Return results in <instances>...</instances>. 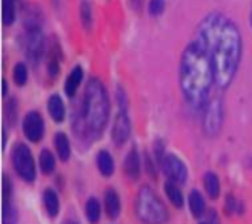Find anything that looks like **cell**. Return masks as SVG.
<instances>
[{
  "label": "cell",
  "mask_w": 252,
  "mask_h": 224,
  "mask_svg": "<svg viewBox=\"0 0 252 224\" xmlns=\"http://www.w3.org/2000/svg\"><path fill=\"white\" fill-rule=\"evenodd\" d=\"M197 42L212 60L216 83L220 88L229 86L242 58V35L234 22L219 12L209 14L200 23Z\"/></svg>",
  "instance_id": "cell-1"
},
{
  "label": "cell",
  "mask_w": 252,
  "mask_h": 224,
  "mask_svg": "<svg viewBox=\"0 0 252 224\" xmlns=\"http://www.w3.org/2000/svg\"><path fill=\"white\" fill-rule=\"evenodd\" d=\"M212 80L216 79L208 51L197 40L189 43L182 56L180 86L186 102L194 109L205 106Z\"/></svg>",
  "instance_id": "cell-2"
},
{
  "label": "cell",
  "mask_w": 252,
  "mask_h": 224,
  "mask_svg": "<svg viewBox=\"0 0 252 224\" xmlns=\"http://www.w3.org/2000/svg\"><path fill=\"white\" fill-rule=\"evenodd\" d=\"M82 117L88 134L98 137L105 131L109 118V98L103 83L98 79H91L86 84Z\"/></svg>",
  "instance_id": "cell-3"
},
{
  "label": "cell",
  "mask_w": 252,
  "mask_h": 224,
  "mask_svg": "<svg viewBox=\"0 0 252 224\" xmlns=\"http://www.w3.org/2000/svg\"><path fill=\"white\" fill-rule=\"evenodd\" d=\"M135 210L138 218L146 224H163L168 220L166 207L149 188H143L137 194Z\"/></svg>",
  "instance_id": "cell-4"
},
{
  "label": "cell",
  "mask_w": 252,
  "mask_h": 224,
  "mask_svg": "<svg viewBox=\"0 0 252 224\" xmlns=\"http://www.w3.org/2000/svg\"><path fill=\"white\" fill-rule=\"evenodd\" d=\"M12 166H14L19 177L28 183L35 180V166L32 154L23 143H19L12 149Z\"/></svg>",
  "instance_id": "cell-5"
},
{
  "label": "cell",
  "mask_w": 252,
  "mask_h": 224,
  "mask_svg": "<svg viewBox=\"0 0 252 224\" xmlns=\"http://www.w3.org/2000/svg\"><path fill=\"white\" fill-rule=\"evenodd\" d=\"M22 128H23L25 137H27V139L32 143H39L45 135L43 118L39 112H35V111H31L25 115Z\"/></svg>",
  "instance_id": "cell-6"
},
{
  "label": "cell",
  "mask_w": 252,
  "mask_h": 224,
  "mask_svg": "<svg viewBox=\"0 0 252 224\" xmlns=\"http://www.w3.org/2000/svg\"><path fill=\"white\" fill-rule=\"evenodd\" d=\"M161 169L172 183L182 184V183H186V180H188V169L183 161L175 155H168L163 158Z\"/></svg>",
  "instance_id": "cell-7"
},
{
  "label": "cell",
  "mask_w": 252,
  "mask_h": 224,
  "mask_svg": "<svg viewBox=\"0 0 252 224\" xmlns=\"http://www.w3.org/2000/svg\"><path fill=\"white\" fill-rule=\"evenodd\" d=\"M223 124V105L219 100L209 103L205 112V131L208 135H217Z\"/></svg>",
  "instance_id": "cell-8"
},
{
  "label": "cell",
  "mask_w": 252,
  "mask_h": 224,
  "mask_svg": "<svg viewBox=\"0 0 252 224\" xmlns=\"http://www.w3.org/2000/svg\"><path fill=\"white\" fill-rule=\"evenodd\" d=\"M131 134V123L129 118L126 115L125 111H120V114L117 115L114 126H112V141H114L117 146H122L123 143L128 141Z\"/></svg>",
  "instance_id": "cell-9"
},
{
  "label": "cell",
  "mask_w": 252,
  "mask_h": 224,
  "mask_svg": "<svg viewBox=\"0 0 252 224\" xmlns=\"http://www.w3.org/2000/svg\"><path fill=\"white\" fill-rule=\"evenodd\" d=\"M27 53L35 61L43 53V37L40 29H30V35L27 40Z\"/></svg>",
  "instance_id": "cell-10"
},
{
  "label": "cell",
  "mask_w": 252,
  "mask_h": 224,
  "mask_svg": "<svg viewBox=\"0 0 252 224\" xmlns=\"http://www.w3.org/2000/svg\"><path fill=\"white\" fill-rule=\"evenodd\" d=\"M125 172L131 180H137L140 177V157L135 149H131L125 158Z\"/></svg>",
  "instance_id": "cell-11"
},
{
  "label": "cell",
  "mask_w": 252,
  "mask_h": 224,
  "mask_svg": "<svg viewBox=\"0 0 252 224\" xmlns=\"http://www.w3.org/2000/svg\"><path fill=\"white\" fill-rule=\"evenodd\" d=\"M48 112L49 115H51V118L56 121V123H62L63 120H65V105H63V100L60 98V95L54 94L49 97L48 100Z\"/></svg>",
  "instance_id": "cell-12"
},
{
  "label": "cell",
  "mask_w": 252,
  "mask_h": 224,
  "mask_svg": "<svg viewBox=\"0 0 252 224\" xmlns=\"http://www.w3.org/2000/svg\"><path fill=\"white\" fill-rule=\"evenodd\" d=\"M105 210L111 220H116L120 215V198L114 189H108L105 194Z\"/></svg>",
  "instance_id": "cell-13"
},
{
  "label": "cell",
  "mask_w": 252,
  "mask_h": 224,
  "mask_svg": "<svg viewBox=\"0 0 252 224\" xmlns=\"http://www.w3.org/2000/svg\"><path fill=\"white\" fill-rule=\"evenodd\" d=\"M82 79H83V69L80 66L72 68V71L69 72V76L65 82V92L68 97H74L75 94H77V89L82 83Z\"/></svg>",
  "instance_id": "cell-14"
},
{
  "label": "cell",
  "mask_w": 252,
  "mask_h": 224,
  "mask_svg": "<svg viewBox=\"0 0 252 224\" xmlns=\"http://www.w3.org/2000/svg\"><path fill=\"white\" fill-rule=\"evenodd\" d=\"M97 168L103 177H111L114 173V160L108 151H100L97 154Z\"/></svg>",
  "instance_id": "cell-15"
},
{
  "label": "cell",
  "mask_w": 252,
  "mask_h": 224,
  "mask_svg": "<svg viewBox=\"0 0 252 224\" xmlns=\"http://www.w3.org/2000/svg\"><path fill=\"white\" fill-rule=\"evenodd\" d=\"M43 204L48 215L51 218H56L59 214V209H60V203H59V196L53 189H46L43 192Z\"/></svg>",
  "instance_id": "cell-16"
},
{
  "label": "cell",
  "mask_w": 252,
  "mask_h": 224,
  "mask_svg": "<svg viewBox=\"0 0 252 224\" xmlns=\"http://www.w3.org/2000/svg\"><path fill=\"white\" fill-rule=\"evenodd\" d=\"M189 209H191V214L195 218H200L205 215V210H206V204L201 194L198 191H192L189 194Z\"/></svg>",
  "instance_id": "cell-17"
},
{
  "label": "cell",
  "mask_w": 252,
  "mask_h": 224,
  "mask_svg": "<svg viewBox=\"0 0 252 224\" xmlns=\"http://www.w3.org/2000/svg\"><path fill=\"white\" fill-rule=\"evenodd\" d=\"M54 143H56V149H57L59 158L62 161H68L69 157H71V146H69L68 137L63 132H59L56 135V139H54Z\"/></svg>",
  "instance_id": "cell-18"
},
{
  "label": "cell",
  "mask_w": 252,
  "mask_h": 224,
  "mask_svg": "<svg viewBox=\"0 0 252 224\" xmlns=\"http://www.w3.org/2000/svg\"><path fill=\"white\" fill-rule=\"evenodd\" d=\"M205 189L208 192V195L212 198V200H216L220 195V181H219V177L216 175L214 172H208L205 175Z\"/></svg>",
  "instance_id": "cell-19"
},
{
  "label": "cell",
  "mask_w": 252,
  "mask_h": 224,
  "mask_svg": "<svg viewBox=\"0 0 252 224\" xmlns=\"http://www.w3.org/2000/svg\"><path fill=\"white\" fill-rule=\"evenodd\" d=\"M19 221V214L16 206L11 203V200L3 201L2 206V223L3 224H17Z\"/></svg>",
  "instance_id": "cell-20"
},
{
  "label": "cell",
  "mask_w": 252,
  "mask_h": 224,
  "mask_svg": "<svg viewBox=\"0 0 252 224\" xmlns=\"http://www.w3.org/2000/svg\"><path fill=\"white\" fill-rule=\"evenodd\" d=\"M165 192L169 198V201L172 203V206L175 207H183V195H182V191L175 186V183L172 181H168L165 184Z\"/></svg>",
  "instance_id": "cell-21"
},
{
  "label": "cell",
  "mask_w": 252,
  "mask_h": 224,
  "mask_svg": "<svg viewBox=\"0 0 252 224\" xmlns=\"http://www.w3.org/2000/svg\"><path fill=\"white\" fill-rule=\"evenodd\" d=\"M85 214H86V218L91 224H97L98 220H100V203L97 198H90V200L86 201V206H85Z\"/></svg>",
  "instance_id": "cell-22"
},
{
  "label": "cell",
  "mask_w": 252,
  "mask_h": 224,
  "mask_svg": "<svg viewBox=\"0 0 252 224\" xmlns=\"http://www.w3.org/2000/svg\"><path fill=\"white\" fill-rule=\"evenodd\" d=\"M40 169L42 172L45 173V175H49V173H53L54 169H56V158L54 155L49 152V151H42L40 152Z\"/></svg>",
  "instance_id": "cell-23"
},
{
  "label": "cell",
  "mask_w": 252,
  "mask_h": 224,
  "mask_svg": "<svg viewBox=\"0 0 252 224\" xmlns=\"http://www.w3.org/2000/svg\"><path fill=\"white\" fill-rule=\"evenodd\" d=\"M2 17H3V23L6 27L14 23L16 20V3L14 0H3V12H2Z\"/></svg>",
  "instance_id": "cell-24"
},
{
  "label": "cell",
  "mask_w": 252,
  "mask_h": 224,
  "mask_svg": "<svg viewBox=\"0 0 252 224\" xmlns=\"http://www.w3.org/2000/svg\"><path fill=\"white\" fill-rule=\"evenodd\" d=\"M12 80L17 86H25L28 82V69L23 63H17L12 69Z\"/></svg>",
  "instance_id": "cell-25"
},
{
  "label": "cell",
  "mask_w": 252,
  "mask_h": 224,
  "mask_svg": "<svg viewBox=\"0 0 252 224\" xmlns=\"http://www.w3.org/2000/svg\"><path fill=\"white\" fill-rule=\"evenodd\" d=\"M165 9V0H149V14L160 16Z\"/></svg>",
  "instance_id": "cell-26"
},
{
  "label": "cell",
  "mask_w": 252,
  "mask_h": 224,
  "mask_svg": "<svg viewBox=\"0 0 252 224\" xmlns=\"http://www.w3.org/2000/svg\"><path fill=\"white\" fill-rule=\"evenodd\" d=\"M2 195H3V201L11 200L12 195V184L8 175H3V184H2Z\"/></svg>",
  "instance_id": "cell-27"
},
{
  "label": "cell",
  "mask_w": 252,
  "mask_h": 224,
  "mask_svg": "<svg viewBox=\"0 0 252 224\" xmlns=\"http://www.w3.org/2000/svg\"><path fill=\"white\" fill-rule=\"evenodd\" d=\"M16 108H17V103H16L14 100H11V102L6 105L5 115H6V118H8L9 123H12V121L16 120V117H17V111H16Z\"/></svg>",
  "instance_id": "cell-28"
},
{
  "label": "cell",
  "mask_w": 252,
  "mask_h": 224,
  "mask_svg": "<svg viewBox=\"0 0 252 224\" xmlns=\"http://www.w3.org/2000/svg\"><path fill=\"white\" fill-rule=\"evenodd\" d=\"M82 20H83V25L86 28L91 25V6L88 3L82 5Z\"/></svg>",
  "instance_id": "cell-29"
},
{
  "label": "cell",
  "mask_w": 252,
  "mask_h": 224,
  "mask_svg": "<svg viewBox=\"0 0 252 224\" xmlns=\"http://www.w3.org/2000/svg\"><path fill=\"white\" fill-rule=\"evenodd\" d=\"M224 210H226V214H228V215L234 214L235 210H237V200H235V198H234L232 195H228V198H226Z\"/></svg>",
  "instance_id": "cell-30"
},
{
  "label": "cell",
  "mask_w": 252,
  "mask_h": 224,
  "mask_svg": "<svg viewBox=\"0 0 252 224\" xmlns=\"http://www.w3.org/2000/svg\"><path fill=\"white\" fill-rule=\"evenodd\" d=\"M6 92H8V86H6V82H3V86H2V94H3V97L6 95Z\"/></svg>",
  "instance_id": "cell-31"
},
{
  "label": "cell",
  "mask_w": 252,
  "mask_h": 224,
  "mask_svg": "<svg viewBox=\"0 0 252 224\" xmlns=\"http://www.w3.org/2000/svg\"><path fill=\"white\" fill-rule=\"evenodd\" d=\"M63 224H77V223H75V221H72V220H68V221H65V223H63Z\"/></svg>",
  "instance_id": "cell-32"
},
{
  "label": "cell",
  "mask_w": 252,
  "mask_h": 224,
  "mask_svg": "<svg viewBox=\"0 0 252 224\" xmlns=\"http://www.w3.org/2000/svg\"><path fill=\"white\" fill-rule=\"evenodd\" d=\"M251 23H252V12H251Z\"/></svg>",
  "instance_id": "cell-33"
},
{
  "label": "cell",
  "mask_w": 252,
  "mask_h": 224,
  "mask_svg": "<svg viewBox=\"0 0 252 224\" xmlns=\"http://www.w3.org/2000/svg\"><path fill=\"white\" fill-rule=\"evenodd\" d=\"M200 224H208V223H200Z\"/></svg>",
  "instance_id": "cell-34"
}]
</instances>
